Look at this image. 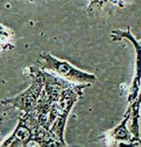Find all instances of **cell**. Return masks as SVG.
<instances>
[{
    "label": "cell",
    "instance_id": "6",
    "mask_svg": "<svg viewBox=\"0 0 141 147\" xmlns=\"http://www.w3.org/2000/svg\"><path fill=\"white\" fill-rule=\"evenodd\" d=\"M140 105H141V89L139 90L138 96L132 103L129 104V107L131 109L130 119L132 123L130 125V131L133 136L139 137V119H140Z\"/></svg>",
    "mask_w": 141,
    "mask_h": 147
},
{
    "label": "cell",
    "instance_id": "2",
    "mask_svg": "<svg viewBox=\"0 0 141 147\" xmlns=\"http://www.w3.org/2000/svg\"><path fill=\"white\" fill-rule=\"evenodd\" d=\"M40 58L43 60L42 70L51 71L72 84H90L96 80L94 75L79 70L67 61L59 60L49 53H42Z\"/></svg>",
    "mask_w": 141,
    "mask_h": 147
},
{
    "label": "cell",
    "instance_id": "4",
    "mask_svg": "<svg viewBox=\"0 0 141 147\" xmlns=\"http://www.w3.org/2000/svg\"><path fill=\"white\" fill-rule=\"evenodd\" d=\"M112 39L114 41H120L123 38H126L128 40L131 42L133 44L136 51V68H135V77L133 79L132 84L130 87V92H129V96H128V104L132 103L133 101L136 99V97L138 96L140 90V86H141V43L138 42L135 39V37L130 34L128 30H113L112 35H111Z\"/></svg>",
    "mask_w": 141,
    "mask_h": 147
},
{
    "label": "cell",
    "instance_id": "3",
    "mask_svg": "<svg viewBox=\"0 0 141 147\" xmlns=\"http://www.w3.org/2000/svg\"><path fill=\"white\" fill-rule=\"evenodd\" d=\"M36 114L35 110L30 113H25L20 118L19 124L8 139L4 141L2 146H28L32 141L34 130L36 127Z\"/></svg>",
    "mask_w": 141,
    "mask_h": 147
},
{
    "label": "cell",
    "instance_id": "5",
    "mask_svg": "<svg viewBox=\"0 0 141 147\" xmlns=\"http://www.w3.org/2000/svg\"><path fill=\"white\" fill-rule=\"evenodd\" d=\"M131 115V109L128 106V111H126V115H124V120L122 121V123L120 124L116 129H114L110 132V137L114 141H128L130 142V145H141V138L140 137H131L130 132L128 131V129H126V123L128 122V120L130 119Z\"/></svg>",
    "mask_w": 141,
    "mask_h": 147
},
{
    "label": "cell",
    "instance_id": "1",
    "mask_svg": "<svg viewBox=\"0 0 141 147\" xmlns=\"http://www.w3.org/2000/svg\"><path fill=\"white\" fill-rule=\"evenodd\" d=\"M30 76L32 78L30 86L17 96L1 101L2 104H11L23 113H30L35 110L41 91L44 87L43 70L34 67L30 68Z\"/></svg>",
    "mask_w": 141,
    "mask_h": 147
}]
</instances>
